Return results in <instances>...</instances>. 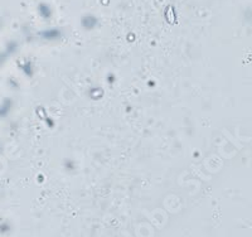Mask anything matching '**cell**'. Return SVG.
<instances>
[{
    "mask_svg": "<svg viewBox=\"0 0 252 237\" xmlns=\"http://www.w3.org/2000/svg\"><path fill=\"white\" fill-rule=\"evenodd\" d=\"M96 24H97V18H94L93 15H86L82 18V25L87 29H92Z\"/></svg>",
    "mask_w": 252,
    "mask_h": 237,
    "instance_id": "cell-1",
    "label": "cell"
},
{
    "mask_svg": "<svg viewBox=\"0 0 252 237\" xmlns=\"http://www.w3.org/2000/svg\"><path fill=\"white\" fill-rule=\"evenodd\" d=\"M42 36L44 38H47V39H56V38H59L61 30H58V29H49V30L42 32Z\"/></svg>",
    "mask_w": 252,
    "mask_h": 237,
    "instance_id": "cell-2",
    "label": "cell"
},
{
    "mask_svg": "<svg viewBox=\"0 0 252 237\" xmlns=\"http://www.w3.org/2000/svg\"><path fill=\"white\" fill-rule=\"evenodd\" d=\"M38 10H39L41 15H42L43 18H46V19L51 18V15H52V10H51V8H49L47 4H39Z\"/></svg>",
    "mask_w": 252,
    "mask_h": 237,
    "instance_id": "cell-3",
    "label": "cell"
}]
</instances>
